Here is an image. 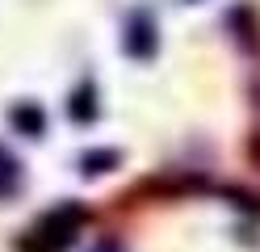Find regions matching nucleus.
<instances>
[{"label": "nucleus", "instance_id": "f257e3e1", "mask_svg": "<svg viewBox=\"0 0 260 252\" xmlns=\"http://www.w3.org/2000/svg\"><path fill=\"white\" fill-rule=\"evenodd\" d=\"M84 206L80 202H63V206L46 210L34 227L21 235V252H68L76 244L80 227H84Z\"/></svg>", "mask_w": 260, "mask_h": 252}, {"label": "nucleus", "instance_id": "7ed1b4c3", "mask_svg": "<svg viewBox=\"0 0 260 252\" xmlns=\"http://www.w3.org/2000/svg\"><path fill=\"white\" fill-rule=\"evenodd\" d=\"M96 114H101V105H96V84L80 80V89L68 93V118L72 122H92Z\"/></svg>", "mask_w": 260, "mask_h": 252}, {"label": "nucleus", "instance_id": "423d86ee", "mask_svg": "<svg viewBox=\"0 0 260 252\" xmlns=\"http://www.w3.org/2000/svg\"><path fill=\"white\" fill-rule=\"evenodd\" d=\"M17 185H21V164H17V156H13V151L0 147V198H9Z\"/></svg>", "mask_w": 260, "mask_h": 252}, {"label": "nucleus", "instance_id": "f03ea898", "mask_svg": "<svg viewBox=\"0 0 260 252\" xmlns=\"http://www.w3.org/2000/svg\"><path fill=\"white\" fill-rule=\"evenodd\" d=\"M122 50L130 59H155V50H159V25H155V17L151 9H135L126 17V34H122Z\"/></svg>", "mask_w": 260, "mask_h": 252}, {"label": "nucleus", "instance_id": "0eeeda50", "mask_svg": "<svg viewBox=\"0 0 260 252\" xmlns=\"http://www.w3.org/2000/svg\"><path fill=\"white\" fill-rule=\"evenodd\" d=\"M92 252H122L118 244H101V248H92Z\"/></svg>", "mask_w": 260, "mask_h": 252}, {"label": "nucleus", "instance_id": "39448f33", "mask_svg": "<svg viewBox=\"0 0 260 252\" xmlns=\"http://www.w3.org/2000/svg\"><path fill=\"white\" fill-rule=\"evenodd\" d=\"M122 164V151L118 147H96V151H84V156H80V173L84 177H101V173H113V168Z\"/></svg>", "mask_w": 260, "mask_h": 252}, {"label": "nucleus", "instance_id": "20e7f679", "mask_svg": "<svg viewBox=\"0 0 260 252\" xmlns=\"http://www.w3.org/2000/svg\"><path fill=\"white\" fill-rule=\"evenodd\" d=\"M9 122L17 126V134H25V139H42V134H46V114L38 105H29V101L9 114Z\"/></svg>", "mask_w": 260, "mask_h": 252}]
</instances>
